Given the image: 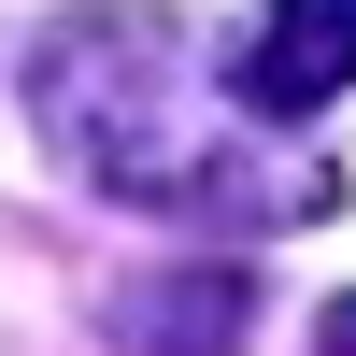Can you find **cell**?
Segmentation results:
<instances>
[{
    "mask_svg": "<svg viewBox=\"0 0 356 356\" xmlns=\"http://www.w3.org/2000/svg\"><path fill=\"white\" fill-rule=\"evenodd\" d=\"M228 100H243V72H214L186 15H143V0L57 15L43 57H29V129H43L86 186L143 200V214L243 186V129H228Z\"/></svg>",
    "mask_w": 356,
    "mask_h": 356,
    "instance_id": "6da1fadb",
    "label": "cell"
},
{
    "mask_svg": "<svg viewBox=\"0 0 356 356\" xmlns=\"http://www.w3.org/2000/svg\"><path fill=\"white\" fill-rule=\"evenodd\" d=\"M356 86V0H271L243 43V100L257 114H328Z\"/></svg>",
    "mask_w": 356,
    "mask_h": 356,
    "instance_id": "7a4b0ae2",
    "label": "cell"
},
{
    "mask_svg": "<svg viewBox=\"0 0 356 356\" xmlns=\"http://www.w3.org/2000/svg\"><path fill=\"white\" fill-rule=\"evenodd\" d=\"M243 328H257V285L228 271V257L143 271L129 300H114V342H129V356H243Z\"/></svg>",
    "mask_w": 356,
    "mask_h": 356,
    "instance_id": "3957f363",
    "label": "cell"
},
{
    "mask_svg": "<svg viewBox=\"0 0 356 356\" xmlns=\"http://www.w3.org/2000/svg\"><path fill=\"white\" fill-rule=\"evenodd\" d=\"M314 356H356V300H328V314H314Z\"/></svg>",
    "mask_w": 356,
    "mask_h": 356,
    "instance_id": "277c9868",
    "label": "cell"
}]
</instances>
